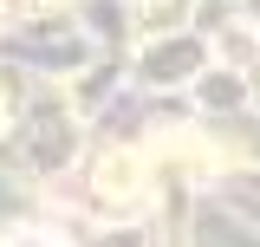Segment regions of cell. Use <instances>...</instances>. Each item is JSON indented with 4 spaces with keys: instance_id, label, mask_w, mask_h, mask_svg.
I'll use <instances>...</instances> for the list:
<instances>
[{
    "instance_id": "6da1fadb",
    "label": "cell",
    "mask_w": 260,
    "mask_h": 247,
    "mask_svg": "<svg viewBox=\"0 0 260 247\" xmlns=\"http://www.w3.org/2000/svg\"><path fill=\"white\" fill-rule=\"evenodd\" d=\"M98 195H104V202H130V195H137V163H130V156H104V163H98Z\"/></svg>"
}]
</instances>
